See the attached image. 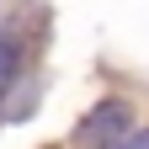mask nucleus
<instances>
[{"label": "nucleus", "instance_id": "1", "mask_svg": "<svg viewBox=\"0 0 149 149\" xmlns=\"http://www.w3.org/2000/svg\"><path fill=\"white\" fill-rule=\"evenodd\" d=\"M128 133H133V107H128L123 96H107V101H96L80 117L74 144H80V149H117Z\"/></svg>", "mask_w": 149, "mask_h": 149}, {"label": "nucleus", "instance_id": "2", "mask_svg": "<svg viewBox=\"0 0 149 149\" xmlns=\"http://www.w3.org/2000/svg\"><path fill=\"white\" fill-rule=\"evenodd\" d=\"M16 74H22V43L16 37H0V96L16 85Z\"/></svg>", "mask_w": 149, "mask_h": 149}, {"label": "nucleus", "instance_id": "3", "mask_svg": "<svg viewBox=\"0 0 149 149\" xmlns=\"http://www.w3.org/2000/svg\"><path fill=\"white\" fill-rule=\"evenodd\" d=\"M117 149H149V128H133V133H128Z\"/></svg>", "mask_w": 149, "mask_h": 149}]
</instances>
